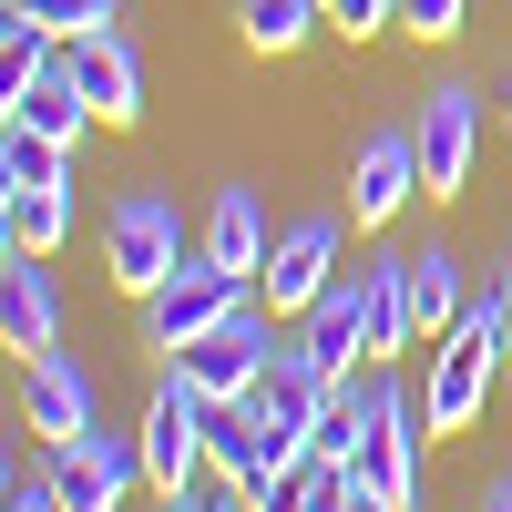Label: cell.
<instances>
[{
  "label": "cell",
  "mask_w": 512,
  "mask_h": 512,
  "mask_svg": "<svg viewBox=\"0 0 512 512\" xmlns=\"http://www.w3.org/2000/svg\"><path fill=\"white\" fill-rule=\"evenodd\" d=\"M461 21H472V0H400V31L410 41H451Z\"/></svg>",
  "instance_id": "cell-24"
},
{
  "label": "cell",
  "mask_w": 512,
  "mask_h": 512,
  "mask_svg": "<svg viewBox=\"0 0 512 512\" xmlns=\"http://www.w3.org/2000/svg\"><path fill=\"white\" fill-rule=\"evenodd\" d=\"M0 123H21V134H52V144H82V134H93V103H82V93H72V72L52 62L41 82L0 93Z\"/></svg>",
  "instance_id": "cell-16"
},
{
  "label": "cell",
  "mask_w": 512,
  "mask_h": 512,
  "mask_svg": "<svg viewBox=\"0 0 512 512\" xmlns=\"http://www.w3.org/2000/svg\"><path fill=\"white\" fill-rule=\"evenodd\" d=\"M359 308H369V359L420 349V318H410V256H369V267H359Z\"/></svg>",
  "instance_id": "cell-15"
},
{
  "label": "cell",
  "mask_w": 512,
  "mask_h": 512,
  "mask_svg": "<svg viewBox=\"0 0 512 512\" xmlns=\"http://www.w3.org/2000/svg\"><path fill=\"white\" fill-rule=\"evenodd\" d=\"M205 472H216L226 492L267 482V420H256L246 400H236V410H216V441H205Z\"/></svg>",
  "instance_id": "cell-19"
},
{
  "label": "cell",
  "mask_w": 512,
  "mask_h": 512,
  "mask_svg": "<svg viewBox=\"0 0 512 512\" xmlns=\"http://www.w3.org/2000/svg\"><path fill=\"white\" fill-rule=\"evenodd\" d=\"M0 236L21 256H62L72 236V185H31V195H0Z\"/></svg>",
  "instance_id": "cell-18"
},
{
  "label": "cell",
  "mask_w": 512,
  "mask_h": 512,
  "mask_svg": "<svg viewBox=\"0 0 512 512\" xmlns=\"http://www.w3.org/2000/svg\"><path fill=\"white\" fill-rule=\"evenodd\" d=\"M338 246H349V226H338V216H297V226H277V256H267V277H256L267 318H308V308H318V287L338 277Z\"/></svg>",
  "instance_id": "cell-9"
},
{
  "label": "cell",
  "mask_w": 512,
  "mask_h": 512,
  "mask_svg": "<svg viewBox=\"0 0 512 512\" xmlns=\"http://www.w3.org/2000/svg\"><path fill=\"white\" fill-rule=\"evenodd\" d=\"M216 512H246V492H226V502H216Z\"/></svg>",
  "instance_id": "cell-29"
},
{
  "label": "cell",
  "mask_w": 512,
  "mask_h": 512,
  "mask_svg": "<svg viewBox=\"0 0 512 512\" xmlns=\"http://www.w3.org/2000/svg\"><path fill=\"white\" fill-rule=\"evenodd\" d=\"M11 11H31L41 31L82 41V31H113V21H123V0H11Z\"/></svg>",
  "instance_id": "cell-23"
},
{
  "label": "cell",
  "mask_w": 512,
  "mask_h": 512,
  "mask_svg": "<svg viewBox=\"0 0 512 512\" xmlns=\"http://www.w3.org/2000/svg\"><path fill=\"white\" fill-rule=\"evenodd\" d=\"M31 185H72V144L0 123V195H31Z\"/></svg>",
  "instance_id": "cell-21"
},
{
  "label": "cell",
  "mask_w": 512,
  "mask_h": 512,
  "mask_svg": "<svg viewBox=\"0 0 512 512\" xmlns=\"http://www.w3.org/2000/svg\"><path fill=\"white\" fill-rule=\"evenodd\" d=\"M236 308H256V287L236 277V267H216V256H185V267L175 277H164L154 297H144V349H164V359H175V349H195V338L205 328H226Z\"/></svg>",
  "instance_id": "cell-2"
},
{
  "label": "cell",
  "mask_w": 512,
  "mask_h": 512,
  "mask_svg": "<svg viewBox=\"0 0 512 512\" xmlns=\"http://www.w3.org/2000/svg\"><path fill=\"white\" fill-rule=\"evenodd\" d=\"M482 512H512V482H492V492H482Z\"/></svg>",
  "instance_id": "cell-28"
},
{
  "label": "cell",
  "mask_w": 512,
  "mask_h": 512,
  "mask_svg": "<svg viewBox=\"0 0 512 512\" xmlns=\"http://www.w3.org/2000/svg\"><path fill=\"white\" fill-rule=\"evenodd\" d=\"M328 31H349V41H369V31H400V0H328Z\"/></svg>",
  "instance_id": "cell-25"
},
{
  "label": "cell",
  "mask_w": 512,
  "mask_h": 512,
  "mask_svg": "<svg viewBox=\"0 0 512 512\" xmlns=\"http://www.w3.org/2000/svg\"><path fill=\"white\" fill-rule=\"evenodd\" d=\"M0 338H11L21 359L62 349V297H52V256H0Z\"/></svg>",
  "instance_id": "cell-13"
},
{
  "label": "cell",
  "mask_w": 512,
  "mask_h": 512,
  "mask_svg": "<svg viewBox=\"0 0 512 512\" xmlns=\"http://www.w3.org/2000/svg\"><path fill=\"white\" fill-rule=\"evenodd\" d=\"M297 349L318 359V379H349V369H369V308H359V267H338V277L318 287V308L297 318Z\"/></svg>",
  "instance_id": "cell-12"
},
{
  "label": "cell",
  "mask_w": 512,
  "mask_h": 512,
  "mask_svg": "<svg viewBox=\"0 0 512 512\" xmlns=\"http://www.w3.org/2000/svg\"><path fill=\"white\" fill-rule=\"evenodd\" d=\"M21 431H31L41 451H62V441H82V431H93V369H82L72 349L21 359Z\"/></svg>",
  "instance_id": "cell-10"
},
{
  "label": "cell",
  "mask_w": 512,
  "mask_h": 512,
  "mask_svg": "<svg viewBox=\"0 0 512 512\" xmlns=\"http://www.w3.org/2000/svg\"><path fill=\"white\" fill-rule=\"evenodd\" d=\"M205 256H216V267H236L246 287L267 277L277 236H267V205H256V185H216V205H205Z\"/></svg>",
  "instance_id": "cell-14"
},
{
  "label": "cell",
  "mask_w": 512,
  "mask_h": 512,
  "mask_svg": "<svg viewBox=\"0 0 512 512\" xmlns=\"http://www.w3.org/2000/svg\"><path fill=\"white\" fill-rule=\"evenodd\" d=\"M62 72H72V93L93 103V123H103V134L144 123V52L123 41V21H113V31H82V41H62Z\"/></svg>",
  "instance_id": "cell-8"
},
{
  "label": "cell",
  "mask_w": 512,
  "mask_h": 512,
  "mask_svg": "<svg viewBox=\"0 0 512 512\" xmlns=\"http://www.w3.org/2000/svg\"><path fill=\"white\" fill-rule=\"evenodd\" d=\"M267 359H277V318H267V297H256V308H236L226 328H205L195 349H175V369H185L216 410H236L256 379H267Z\"/></svg>",
  "instance_id": "cell-6"
},
{
  "label": "cell",
  "mask_w": 512,
  "mask_h": 512,
  "mask_svg": "<svg viewBox=\"0 0 512 512\" xmlns=\"http://www.w3.org/2000/svg\"><path fill=\"white\" fill-rule=\"evenodd\" d=\"M410 195H431V175H420V134H410V123H379V134L359 144V164H349V226L359 236H390Z\"/></svg>",
  "instance_id": "cell-7"
},
{
  "label": "cell",
  "mask_w": 512,
  "mask_h": 512,
  "mask_svg": "<svg viewBox=\"0 0 512 512\" xmlns=\"http://www.w3.org/2000/svg\"><path fill=\"white\" fill-rule=\"evenodd\" d=\"M246 52H297L308 31H328V0H236Z\"/></svg>",
  "instance_id": "cell-20"
},
{
  "label": "cell",
  "mask_w": 512,
  "mask_h": 512,
  "mask_svg": "<svg viewBox=\"0 0 512 512\" xmlns=\"http://www.w3.org/2000/svg\"><path fill=\"white\" fill-rule=\"evenodd\" d=\"M0 512H62V492H52V482H11V502H0Z\"/></svg>",
  "instance_id": "cell-26"
},
{
  "label": "cell",
  "mask_w": 512,
  "mask_h": 512,
  "mask_svg": "<svg viewBox=\"0 0 512 512\" xmlns=\"http://www.w3.org/2000/svg\"><path fill=\"white\" fill-rule=\"evenodd\" d=\"M226 492H164V512H216Z\"/></svg>",
  "instance_id": "cell-27"
},
{
  "label": "cell",
  "mask_w": 512,
  "mask_h": 512,
  "mask_svg": "<svg viewBox=\"0 0 512 512\" xmlns=\"http://www.w3.org/2000/svg\"><path fill=\"white\" fill-rule=\"evenodd\" d=\"M420 175H431V195H461L472 185V154H482V93L472 82H431V103H420Z\"/></svg>",
  "instance_id": "cell-11"
},
{
  "label": "cell",
  "mask_w": 512,
  "mask_h": 512,
  "mask_svg": "<svg viewBox=\"0 0 512 512\" xmlns=\"http://www.w3.org/2000/svg\"><path fill=\"white\" fill-rule=\"evenodd\" d=\"M338 482H349V472H338V461H297V472H267V482H246V512H328V492Z\"/></svg>",
  "instance_id": "cell-22"
},
{
  "label": "cell",
  "mask_w": 512,
  "mask_h": 512,
  "mask_svg": "<svg viewBox=\"0 0 512 512\" xmlns=\"http://www.w3.org/2000/svg\"><path fill=\"white\" fill-rule=\"evenodd\" d=\"M175 267H185V216H175V195H164V185H123V195L103 205V277L144 308Z\"/></svg>",
  "instance_id": "cell-1"
},
{
  "label": "cell",
  "mask_w": 512,
  "mask_h": 512,
  "mask_svg": "<svg viewBox=\"0 0 512 512\" xmlns=\"http://www.w3.org/2000/svg\"><path fill=\"white\" fill-rule=\"evenodd\" d=\"M134 431H144V482H154V492H195V472H205V441H216V400H205L185 369H164Z\"/></svg>",
  "instance_id": "cell-3"
},
{
  "label": "cell",
  "mask_w": 512,
  "mask_h": 512,
  "mask_svg": "<svg viewBox=\"0 0 512 512\" xmlns=\"http://www.w3.org/2000/svg\"><path fill=\"white\" fill-rule=\"evenodd\" d=\"M41 482L62 492V512H123L144 482V431H82L41 461Z\"/></svg>",
  "instance_id": "cell-5"
},
{
  "label": "cell",
  "mask_w": 512,
  "mask_h": 512,
  "mask_svg": "<svg viewBox=\"0 0 512 512\" xmlns=\"http://www.w3.org/2000/svg\"><path fill=\"white\" fill-rule=\"evenodd\" d=\"M420 400L390 379V359H379V410H369V441H359V461H349V482L359 492H379L390 512H420Z\"/></svg>",
  "instance_id": "cell-4"
},
{
  "label": "cell",
  "mask_w": 512,
  "mask_h": 512,
  "mask_svg": "<svg viewBox=\"0 0 512 512\" xmlns=\"http://www.w3.org/2000/svg\"><path fill=\"white\" fill-rule=\"evenodd\" d=\"M461 308H472V287H461V256H451V246H420V256H410V318H420V338L441 349V338L461 328Z\"/></svg>",
  "instance_id": "cell-17"
}]
</instances>
